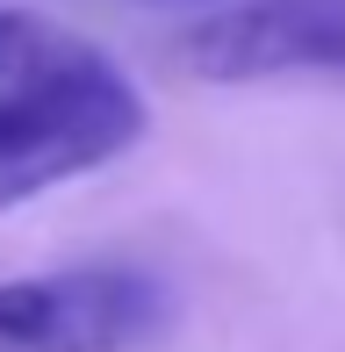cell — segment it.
<instances>
[{"instance_id": "obj_3", "label": "cell", "mask_w": 345, "mask_h": 352, "mask_svg": "<svg viewBox=\"0 0 345 352\" xmlns=\"http://www.w3.org/2000/svg\"><path fill=\"white\" fill-rule=\"evenodd\" d=\"M180 65L209 87L345 72V0H238L180 36Z\"/></svg>"}, {"instance_id": "obj_2", "label": "cell", "mask_w": 345, "mask_h": 352, "mask_svg": "<svg viewBox=\"0 0 345 352\" xmlns=\"http://www.w3.org/2000/svg\"><path fill=\"white\" fill-rule=\"evenodd\" d=\"M159 324L166 287L151 274L87 266L0 280V352H137Z\"/></svg>"}, {"instance_id": "obj_4", "label": "cell", "mask_w": 345, "mask_h": 352, "mask_svg": "<svg viewBox=\"0 0 345 352\" xmlns=\"http://www.w3.org/2000/svg\"><path fill=\"white\" fill-rule=\"evenodd\" d=\"M80 51H87V43L65 36V29H51L43 14H14V8H0V94L36 87L43 72L72 65Z\"/></svg>"}, {"instance_id": "obj_1", "label": "cell", "mask_w": 345, "mask_h": 352, "mask_svg": "<svg viewBox=\"0 0 345 352\" xmlns=\"http://www.w3.org/2000/svg\"><path fill=\"white\" fill-rule=\"evenodd\" d=\"M144 137V101L101 51L43 72L36 87L0 94V209L122 158Z\"/></svg>"}]
</instances>
